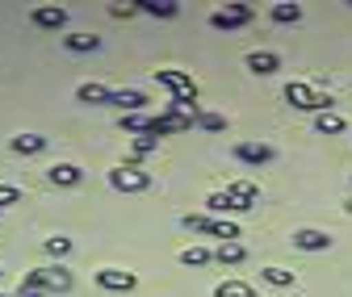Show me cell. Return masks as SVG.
<instances>
[{"instance_id":"6da1fadb","label":"cell","mask_w":352,"mask_h":297,"mask_svg":"<svg viewBox=\"0 0 352 297\" xmlns=\"http://www.w3.org/2000/svg\"><path fill=\"white\" fill-rule=\"evenodd\" d=\"M155 80H160L164 88L172 93V101H181V105H193V101H197V80H193L189 71H176V67H164V71H155Z\"/></svg>"},{"instance_id":"7a4b0ae2","label":"cell","mask_w":352,"mask_h":297,"mask_svg":"<svg viewBox=\"0 0 352 297\" xmlns=\"http://www.w3.org/2000/svg\"><path fill=\"white\" fill-rule=\"evenodd\" d=\"M109 185L118 189V193H147L151 189V172H143V167H135V163H118V167H109Z\"/></svg>"},{"instance_id":"3957f363","label":"cell","mask_w":352,"mask_h":297,"mask_svg":"<svg viewBox=\"0 0 352 297\" xmlns=\"http://www.w3.org/2000/svg\"><path fill=\"white\" fill-rule=\"evenodd\" d=\"M256 13H252V5H227V9H218L214 17H210V25L214 29H239V25H248Z\"/></svg>"},{"instance_id":"277c9868","label":"cell","mask_w":352,"mask_h":297,"mask_svg":"<svg viewBox=\"0 0 352 297\" xmlns=\"http://www.w3.org/2000/svg\"><path fill=\"white\" fill-rule=\"evenodd\" d=\"M30 21H34L38 29H63V25H67V9H63V5H34V9H30Z\"/></svg>"},{"instance_id":"5b68a950","label":"cell","mask_w":352,"mask_h":297,"mask_svg":"<svg viewBox=\"0 0 352 297\" xmlns=\"http://www.w3.org/2000/svg\"><path fill=\"white\" fill-rule=\"evenodd\" d=\"M97 285H101V289H109V293H130L139 281H135V272H122V268H101V272H97Z\"/></svg>"},{"instance_id":"8992f818","label":"cell","mask_w":352,"mask_h":297,"mask_svg":"<svg viewBox=\"0 0 352 297\" xmlns=\"http://www.w3.org/2000/svg\"><path fill=\"white\" fill-rule=\"evenodd\" d=\"M42 285H47V293H67L72 289V272L63 264H47V268H38Z\"/></svg>"},{"instance_id":"52a82bcc","label":"cell","mask_w":352,"mask_h":297,"mask_svg":"<svg viewBox=\"0 0 352 297\" xmlns=\"http://www.w3.org/2000/svg\"><path fill=\"white\" fill-rule=\"evenodd\" d=\"M109 105H118L122 113H143V105H147V97H143L139 88H113V97H109Z\"/></svg>"},{"instance_id":"ba28073f","label":"cell","mask_w":352,"mask_h":297,"mask_svg":"<svg viewBox=\"0 0 352 297\" xmlns=\"http://www.w3.org/2000/svg\"><path fill=\"white\" fill-rule=\"evenodd\" d=\"M80 176H84V172H80L76 163H55V167H47V180H51V185H59V189H76V185H80Z\"/></svg>"},{"instance_id":"9c48e42d","label":"cell","mask_w":352,"mask_h":297,"mask_svg":"<svg viewBox=\"0 0 352 297\" xmlns=\"http://www.w3.org/2000/svg\"><path fill=\"white\" fill-rule=\"evenodd\" d=\"M294 247H302V251H327L331 247V239H327V230H294Z\"/></svg>"},{"instance_id":"30bf717a","label":"cell","mask_w":352,"mask_h":297,"mask_svg":"<svg viewBox=\"0 0 352 297\" xmlns=\"http://www.w3.org/2000/svg\"><path fill=\"white\" fill-rule=\"evenodd\" d=\"M109 97H113V88H105V84H80L76 88L80 105H109Z\"/></svg>"},{"instance_id":"8fae6325","label":"cell","mask_w":352,"mask_h":297,"mask_svg":"<svg viewBox=\"0 0 352 297\" xmlns=\"http://www.w3.org/2000/svg\"><path fill=\"white\" fill-rule=\"evenodd\" d=\"M235 155L243 163H269L273 159V147L269 143H235Z\"/></svg>"},{"instance_id":"7c38bea8","label":"cell","mask_w":352,"mask_h":297,"mask_svg":"<svg viewBox=\"0 0 352 297\" xmlns=\"http://www.w3.org/2000/svg\"><path fill=\"white\" fill-rule=\"evenodd\" d=\"M206 209H210L214 218H218V214H243V205H239L231 193H210V197H206Z\"/></svg>"},{"instance_id":"4fadbf2b","label":"cell","mask_w":352,"mask_h":297,"mask_svg":"<svg viewBox=\"0 0 352 297\" xmlns=\"http://www.w3.org/2000/svg\"><path fill=\"white\" fill-rule=\"evenodd\" d=\"M277 67H281V59L273 51H252L248 55V71H256V75H273Z\"/></svg>"},{"instance_id":"5bb4252c","label":"cell","mask_w":352,"mask_h":297,"mask_svg":"<svg viewBox=\"0 0 352 297\" xmlns=\"http://www.w3.org/2000/svg\"><path fill=\"white\" fill-rule=\"evenodd\" d=\"M63 47L76 51V55H88V51H101V38H97V34H67Z\"/></svg>"},{"instance_id":"9a60e30c","label":"cell","mask_w":352,"mask_h":297,"mask_svg":"<svg viewBox=\"0 0 352 297\" xmlns=\"http://www.w3.org/2000/svg\"><path fill=\"white\" fill-rule=\"evenodd\" d=\"M118 126H122L126 134H135V139H139V134H147V130H151V113H122V117H118Z\"/></svg>"},{"instance_id":"2e32d148","label":"cell","mask_w":352,"mask_h":297,"mask_svg":"<svg viewBox=\"0 0 352 297\" xmlns=\"http://www.w3.org/2000/svg\"><path fill=\"white\" fill-rule=\"evenodd\" d=\"M227 193H231V197H235L243 209H252V205L260 201V189H256L252 180H235V185H227Z\"/></svg>"},{"instance_id":"e0dca14e","label":"cell","mask_w":352,"mask_h":297,"mask_svg":"<svg viewBox=\"0 0 352 297\" xmlns=\"http://www.w3.org/2000/svg\"><path fill=\"white\" fill-rule=\"evenodd\" d=\"M315 130H319V134H344L348 126H344V117L331 109V113H315Z\"/></svg>"},{"instance_id":"ac0fdd59","label":"cell","mask_w":352,"mask_h":297,"mask_svg":"<svg viewBox=\"0 0 352 297\" xmlns=\"http://www.w3.org/2000/svg\"><path fill=\"white\" fill-rule=\"evenodd\" d=\"M210 260H214V251H210V247H197V243L181 251V264H185V268H206Z\"/></svg>"},{"instance_id":"d6986e66","label":"cell","mask_w":352,"mask_h":297,"mask_svg":"<svg viewBox=\"0 0 352 297\" xmlns=\"http://www.w3.org/2000/svg\"><path fill=\"white\" fill-rule=\"evenodd\" d=\"M243 256H248L243 243H218V247H214V260H218V264H243Z\"/></svg>"},{"instance_id":"ffe728a7","label":"cell","mask_w":352,"mask_h":297,"mask_svg":"<svg viewBox=\"0 0 352 297\" xmlns=\"http://www.w3.org/2000/svg\"><path fill=\"white\" fill-rule=\"evenodd\" d=\"M139 9L151 13V17H176V13H181L176 0H139Z\"/></svg>"},{"instance_id":"44dd1931","label":"cell","mask_w":352,"mask_h":297,"mask_svg":"<svg viewBox=\"0 0 352 297\" xmlns=\"http://www.w3.org/2000/svg\"><path fill=\"white\" fill-rule=\"evenodd\" d=\"M13 151L17 155H38V151H47V139H42V134H17Z\"/></svg>"},{"instance_id":"7402d4cb","label":"cell","mask_w":352,"mask_h":297,"mask_svg":"<svg viewBox=\"0 0 352 297\" xmlns=\"http://www.w3.org/2000/svg\"><path fill=\"white\" fill-rule=\"evenodd\" d=\"M206 235L223 239V243H239V226H235V222H223V218H210V230H206Z\"/></svg>"},{"instance_id":"603a6c76","label":"cell","mask_w":352,"mask_h":297,"mask_svg":"<svg viewBox=\"0 0 352 297\" xmlns=\"http://www.w3.org/2000/svg\"><path fill=\"white\" fill-rule=\"evenodd\" d=\"M214 297H256V289L248 281H223V285L214 289Z\"/></svg>"},{"instance_id":"cb8c5ba5","label":"cell","mask_w":352,"mask_h":297,"mask_svg":"<svg viewBox=\"0 0 352 297\" xmlns=\"http://www.w3.org/2000/svg\"><path fill=\"white\" fill-rule=\"evenodd\" d=\"M273 21L277 25H294V21H302V9L289 5V0H285V5H273Z\"/></svg>"},{"instance_id":"d4e9b609","label":"cell","mask_w":352,"mask_h":297,"mask_svg":"<svg viewBox=\"0 0 352 297\" xmlns=\"http://www.w3.org/2000/svg\"><path fill=\"white\" fill-rule=\"evenodd\" d=\"M197 126H201V130H210V134H223V130H227V117H223V113H201V109H197Z\"/></svg>"},{"instance_id":"484cf974","label":"cell","mask_w":352,"mask_h":297,"mask_svg":"<svg viewBox=\"0 0 352 297\" xmlns=\"http://www.w3.org/2000/svg\"><path fill=\"white\" fill-rule=\"evenodd\" d=\"M130 151H135V159H147V155H155V151H160V139H151V134H139L135 143H130Z\"/></svg>"},{"instance_id":"4316f807","label":"cell","mask_w":352,"mask_h":297,"mask_svg":"<svg viewBox=\"0 0 352 297\" xmlns=\"http://www.w3.org/2000/svg\"><path fill=\"white\" fill-rule=\"evenodd\" d=\"M260 276L269 281V285H277V289H289L294 285V272H285V268H264Z\"/></svg>"},{"instance_id":"83f0119b","label":"cell","mask_w":352,"mask_h":297,"mask_svg":"<svg viewBox=\"0 0 352 297\" xmlns=\"http://www.w3.org/2000/svg\"><path fill=\"white\" fill-rule=\"evenodd\" d=\"M42 247H47V256H55V260H63V256H67V251H72V239H63V235H55V239H47V243H42Z\"/></svg>"},{"instance_id":"f1b7e54d","label":"cell","mask_w":352,"mask_h":297,"mask_svg":"<svg viewBox=\"0 0 352 297\" xmlns=\"http://www.w3.org/2000/svg\"><path fill=\"white\" fill-rule=\"evenodd\" d=\"M181 226H185V230H193V235H206V230H210V218H206V214H185V218H181Z\"/></svg>"},{"instance_id":"f546056e","label":"cell","mask_w":352,"mask_h":297,"mask_svg":"<svg viewBox=\"0 0 352 297\" xmlns=\"http://www.w3.org/2000/svg\"><path fill=\"white\" fill-rule=\"evenodd\" d=\"M17 201H21V193L13 185H0V205H17Z\"/></svg>"},{"instance_id":"4dcf8cb0","label":"cell","mask_w":352,"mask_h":297,"mask_svg":"<svg viewBox=\"0 0 352 297\" xmlns=\"http://www.w3.org/2000/svg\"><path fill=\"white\" fill-rule=\"evenodd\" d=\"M135 9H139V5H113L109 13H113V17H135Z\"/></svg>"},{"instance_id":"1f68e13d","label":"cell","mask_w":352,"mask_h":297,"mask_svg":"<svg viewBox=\"0 0 352 297\" xmlns=\"http://www.w3.org/2000/svg\"><path fill=\"white\" fill-rule=\"evenodd\" d=\"M0 297H17V293H0Z\"/></svg>"},{"instance_id":"d6a6232c","label":"cell","mask_w":352,"mask_h":297,"mask_svg":"<svg viewBox=\"0 0 352 297\" xmlns=\"http://www.w3.org/2000/svg\"><path fill=\"white\" fill-rule=\"evenodd\" d=\"M0 276H5V268H0Z\"/></svg>"}]
</instances>
